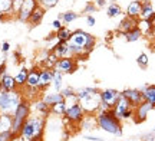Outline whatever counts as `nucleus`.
Instances as JSON below:
<instances>
[{
  "label": "nucleus",
  "instance_id": "41",
  "mask_svg": "<svg viewBox=\"0 0 155 141\" xmlns=\"http://www.w3.org/2000/svg\"><path fill=\"white\" fill-rule=\"evenodd\" d=\"M96 9H98V7H96V5H95V3L88 2V3H86V6H85V9H83V13H86V16H88V15H94L95 12H96Z\"/></svg>",
  "mask_w": 155,
  "mask_h": 141
},
{
  "label": "nucleus",
  "instance_id": "53",
  "mask_svg": "<svg viewBox=\"0 0 155 141\" xmlns=\"http://www.w3.org/2000/svg\"><path fill=\"white\" fill-rule=\"evenodd\" d=\"M154 133H155V128H154Z\"/></svg>",
  "mask_w": 155,
  "mask_h": 141
},
{
  "label": "nucleus",
  "instance_id": "39",
  "mask_svg": "<svg viewBox=\"0 0 155 141\" xmlns=\"http://www.w3.org/2000/svg\"><path fill=\"white\" fill-rule=\"evenodd\" d=\"M15 140H17V137L12 131H3V133H0V141H15Z\"/></svg>",
  "mask_w": 155,
  "mask_h": 141
},
{
  "label": "nucleus",
  "instance_id": "48",
  "mask_svg": "<svg viewBox=\"0 0 155 141\" xmlns=\"http://www.w3.org/2000/svg\"><path fill=\"white\" fill-rule=\"evenodd\" d=\"M0 49H2V52H3V53H7V52L10 51V43H9V42H3Z\"/></svg>",
  "mask_w": 155,
  "mask_h": 141
},
{
  "label": "nucleus",
  "instance_id": "45",
  "mask_svg": "<svg viewBox=\"0 0 155 141\" xmlns=\"http://www.w3.org/2000/svg\"><path fill=\"white\" fill-rule=\"evenodd\" d=\"M62 26H65V25H63V22H62V20H59V19H55V20L52 22V28L55 29V30H59Z\"/></svg>",
  "mask_w": 155,
  "mask_h": 141
},
{
  "label": "nucleus",
  "instance_id": "18",
  "mask_svg": "<svg viewBox=\"0 0 155 141\" xmlns=\"http://www.w3.org/2000/svg\"><path fill=\"white\" fill-rule=\"evenodd\" d=\"M25 86L29 88V89H39V69L38 68L29 69L28 79H26V85Z\"/></svg>",
  "mask_w": 155,
  "mask_h": 141
},
{
  "label": "nucleus",
  "instance_id": "51",
  "mask_svg": "<svg viewBox=\"0 0 155 141\" xmlns=\"http://www.w3.org/2000/svg\"><path fill=\"white\" fill-rule=\"evenodd\" d=\"M5 73H7V72H6V63L3 62L2 65H0V78H2Z\"/></svg>",
  "mask_w": 155,
  "mask_h": 141
},
{
  "label": "nucleus",
  "instance_id": "19",
  "mask_svg": "<svg viewBox=\"0 0 155 141\" xmlns=\"http://www.w3.org/2000/svg\"><path fill=\"white\" fill-rule=\"evenodd\" d=\"M141 15H139V19H145V20H151L152 16H154V6L150 0H141Z\"/></svg>",
  "mask_w": 155,
  "mask_h": 141
},
{
  "label": "nucleus",
  "instance_id": "34",
  "mask_svg": "<svg viewBox=\"0 0 155 141\" xmlns=\"http://www.w3.org/2000/svg\"><path fill=\"white\" fill-rule=\"evenodd\" d=\"M138 29L142 32V35H152L155 32L151 20H145V19H138Z\"/></svg>",
  "mask_w": 155,
  "mask_h": 141
},
{
  "label": "nucleus",
  "instance_id": "36",
  "mask_svg": "<svg viewBox=\"0 0 155 141\" xmlns=\"http://www.w3.org/2000/svg\"><path fill=\"white\" fill-rule=\"evenodd\" d=\"M56 62H58V58L52 53V52H49V55L46 56V59H45L43 62H42V68H46V69H55V65Z\"/></svg>",
  "mask_w": 155,
  "mask_h": 141
},
{
  "label": "nucleus",
  "instance_id": "21",
  "mask_svg": "<svg viewBox=\"0 0 155 141\" xmlns=\"http://www.w3.org/2000/svg\"><path fill=\"white\" fill-rule=\"evenodd\" d=\"M141 0H132L129 2V5L127 7V16L132 17V19H139V15H141Z\"/></svg>",
  "mask_w": 155,
  "mask_h": 141
},
{
  "label": "nucleus",
  "instance_id": "24",
  "mask_svg": "<svg viewBox=\"0 0 155 141\" xmlns=\"http://www.w3.org/2000/svg\"><path fill=\"white\" fill-rule=\"evenodd\" d=\"M33 108H35V111H36L39 115H42V117H45V118H48L50 114H52L50 107L43 101V99H38V101H35Z\"/></svg>",
  "mask_w": 155,
  "mask_h": 141
},
{
  "label": "nucleus",
  "instance_id": "26",
  "mask_svg": "<svg viewBox=\"0 0 155 141\" xmlns=\"http://www.w3.org/2000/svg\"><path fill=\"white\" fill-rule=\"evenodd\" d=\"M12 124H13V117L10 114L0 112V133L12 131Z\"/></svg>",
  "mask_w": 155,
  "mask_h": 141
},
{
  "label": "nucleus",
  "instance_id": "32",
  "mask_svg": "<svg viewBox=\"0 0 155 141\" xmlns=\"http://www.w3.org/2000/svg\"><path fill=\"white\" fill-rule=\"evenodd\" d=\"M71 35H72V30L69 28H66V26H62L59 30H56V39H58V42H69V39H71Z\"/></svg>",
  "mask_w": 155,
  "mask_h": 141
},
{
  "label": "nucleus",
  "instance_id": "11",
  "mask_svg": "<svg viewBox=\"0 0 155 141\" xmlns=\"http://www.w3.org/2000/svg\"><path fill=\"white\" fill-rule=\"evenodd\" d=\"M86 114H85V111L82 109V107L79 105V102L78 104H75V105H72V107H69L66 109V114H65V118H66V121H69V123H72V124H78L79 125V123L83 119V117H85Z\"/></svg>",
  "mask_w": 155,
  "mask_h": 141
},
{
  "label": "nucleus",
  "instance_id": "2",
  "mask_svg": "<svg viewBox=\"0 0 155 141\" xmlns=\"http://www.w3.org/2000/svg\"><path fill=\"white\" fill-rule=\"evenodd\" d=\"M45 128H46V118L39 114L36 115L30 114V117L25 121L17 138L20 141H43Z\"/></svg>",
  "mask_w": 155,
  "mask_h": 141
},
{
  "label": "nucleus",
  "instance_id": "3",
  "mask_svg": "<svg viewBox=\"0 0 155 141\" xmlns=\"http://www.w3.org/2000/svg\"><path fill=\"white\" fill-rule=\"evenodd\" d=\"M76 98L85 114L95 115L101 108V91L96 86H85L76 91Z\"/></svg>",
  "mask_w": 155,
  "mask_h": 141
},
{
  "label": "nucleus",
  "instance_id": "9",
  "mask_svg": "<svg viewBox=\"0 0 155 141\" xmlns=\"http://www.w3.org/2000/svg\"><path fill=\"white\" fill-rule=\"evenodd\" d=\"M151 111H154V105L150 104V102H141L138 107L134 108V121L137 123V124H141V123H144L145 119L148 118V114Z\"/></svg>",
  "mask_w": 155,
  "mask_h": 141
},
{
  "label": "nucleus",
  "instance_id": "17",
  "mask_svg": "<svg viewBox=\"0 0 155 141\" xmlns=\"http://www.w3.org/2000/svg\"><path fill=\"white\" fill-rule=\"evenodd\" d=\"M138 26V20L137 19H132V17H129V16H125L122 17V20L119 22V25H118V32L119 33H122V36L127 33V32H129L131 29L134 28H137Z\"/></svg>",
  "mask_w": 155,
  "mask_h": 141
},
{
  "label": "nucleus",
  "instance_id": "33",
  "mask_svg": "<svg viewBox=\"0 0 155 141\" xmlns=\"http://www.w3.org/2000/svg\"><path fill=\"white\" fill-rule=\"evenodd\" d=\"M124 38H125V40L127 42H138L141 38H142V32L138 29V26L137 28H134V29H131L129 32H127V33L124 35Z\"/></svg>",
  "mask_w": 155,
  "mask_h": 141
},
{
  "label": "nucleus",
  "instance_id": "4",
  "mask_svg": "<svg viewBox=\"0 0 155 141\" xmlns=\"http://www.w3.org/2000/svg\"><path fill=\"white\" fill-rule=\"evenodd\" d=\"M98 128L104 130L105 133H109L112 136L121 137L122 136V123L114 115L112 109H105V111H98L95 114Z\"/></svg>",
  "mask_w": 155,
  "mask_h": 141
},
{
  "label": "nucleus",
  "instance_id": "37",
  "mask_svg": "<svg viewBox=\"0 0 155 141\" xmlns=\"http://www.w3.org/2000/svg\"><path fill=\"white\" fill-rule=\"evenodd\" d=\"M137 63H138V66L141 69H147L148 68V63H150V58H148V55H147V53H141V55H138V58H137Z\"/></svg>",
  "mask_w": 155,
  "mask_h": 141
},
{
  "label": "nucleus",
  "instance_id": "54",
  "mask_svg": "<svg viewBox=\"0 0 155 141\" xmlns=\"http://www.w3.org/2000/svg\"><path fill=\"white\" fill-rule=\"evenodd\" d=\"M154 109H155V107H154Z\"/></svg>",
  "mask_w": 155,
  "mask_h": 141
},
{
  "label": "nucleus",
  "instance_id": "35",
  "mask_svg": "<svg viewBox=\"0 0 155 141\" xmlns=\"http://www.w3.org/2000/svg\"><path fill=\"white\" fill-rule=\"evenodd\" d=\"M66 109H68V107H66V104H65V101H61V102H58V104H55V105L50 107L52 114H55L58 117H65Z\"/></svg>",
  "mask_w": 155,
  "mask_h": 141
},
{
  "label": "nucleus",
  "instance_id": "31",
  "mask_svg": "<svg viewBox=\"0 0 155 141\" xmlns=\"http://www.w3.org/2000/svg\"><path fill=\"white\" fill-rule=\"evenodd\" d=\"M52 86H53V91L56 92H61L62 88H63V73L53 69V81H52Z\"/></svg>",
  "mask_w": 155,
  "mask_h": 141
},
{
  "label": "nucleus",
  "instance_id": "12",
  "mask_svg": "<svg viewBox=\"0 0 155 141\" xmlns=\"http://www.w3.org/2000/svg\"><path fill=\"white\" fill-rule=\"evenodd\" d=\"M122 95L127 98L128 101L131 102V105H132L134 108L138 107L141 102H144V96H142V92L139 89H137V88H127V89H124L121 92Z\"/></svg>",
  "mask_w": 155,
  "mask_h": 141
},
{
  "label": "nucleus",
  "instance_id": "23",
  "mask_svg": "<svg viewBox=\"0 0 155 141\" xmlns=\"http://www.w3.org/2000/svg\"><path fill=\"white\" fill-rule=\"evenodd\" d=\"M42 99H43L49 107H52V105H55V104H58V102H61V101H65L63 95H62L61 92H56V91H53V92H46Z\"/></svg>",
  "mask_w": 155,
  "mask_h": 141
},
{
  "label": "nucleus",
  "instance_id": "43",
  "mask_svg": "<svg viewBox=\"0 0 155 141\" xmlns=\"http://www.w3.org/2000/svg\"><path fill=\"white\" fill-rule=\"evenodd\" d=\"M65 104H66V107H72V105H75V104H78V98H76V94L72 96H68V98H65Z\"/></svg>",
  "mask_w": 155,
  "mask_h": 141
},
{
  "label": "nucleus",
  "instance_id": "47",
  "mask_svg": "<svg viewBox=\"0 0 155 141\" xmlns=\"http://www.w3.org/2000/svg\"><path fill=\"white\" fill-rule=\"evenodd\" d=\"M86 23H88V26H95L96 19H95L94 15H88V16H86Z\"/></svg>",
  "mask_w": 155,
  "mask_h": 141
},
{
  "label": "nucleus",
  "instance_id": "50",
  "mask_svg": "<svg viewBox=\"0 0 155 141\" xmlns=\"http://www.w3.org/2000/svg\"><path fill=\"white\" fill-rule=\"evenodd\" d=\"M86 140H89V141H104V138H101V137H94V136H89V134H86Z\"/></svg>",
  "mask_w": 155,
  "mask_h": 141
},
{
  "label": "nucleus",
  "instance_id": "38",
  "mask_svg": "<svg viewBox=\"0 0 155 141\" xmlns=\"http://www.w3.org/2000/svg\"><path fill=\"white\" fill-rule=\"evenodd\" d=\"M59 2H61V0H39V6H42L45 10H46V9H52V7H55Z\"/></svg>",
  "mask_w": 155,
  "mask_h": 141
},
{
  "label": "nucleus",
  "instance_id": "16",
  "mask_svg": "<svg viewBox=\"0 0 155 141\" xmlns=\"http://www.w3.org/2000/svg\"><path fill=\"white\" fill-rule=\"evenodd\" d=\"M129 108H134L132 105H131V102L128 101L124 95H121V98H119L118 102L115 104V107L112 108V112H114V115H115L118 119H122L124 112H125L127 109H129Z\"/></svg>",
  "mask_w": 155,
  "mask_h": 141
},
{
  "label": "nucleus",
  "instance_id": "15",
  "mask_svg": "<svg viewBox=\"0 0 155 141\" xmlns=\"http://www.w3.org/2000/svg\"><path fill=\"white\" fill-rule=\"evenodd\" d=\"M13 91H17L15 76H12L9 73H5L0 78V92H13Z\"/></svg>",
  "mask_w": 155,
  "mask_h": 141
},
{
  "label": "nucleus",
  "instance_id": "6",
  "mask_svg": "<svg viewBox=\"0 0 155 141\" xmlns=\"http://www.w3.org/2000/svg\"><path fill=\"white\" fill-rule=\"evenodd\" d=\"M22 94L19 91H13V92H0V112L3 114H10L16 111L19 102L22 101Z\"/></svg>",
  "mask_w": 155,
  "mask_h": 141
},
{
  "label": "nucleus",
  "instance_id": "44",
  "mask_svg": "<svg viewBox=\"0 0 155 141\" xmlns=\"http://www.w3.org/2000/svg\"><path fill=\"white\" fill-rule=\"evenodd\" d=\"M131 118H134V108H129V109H127L124 112L121 121H127V119H131Z\"/></svg>",
  "mask_w": 155,
  "mask_h": 141
},
{
  "label": "nucleus",
  "instance_id": "40",
  "mask_svg": "<svg viewBox=\"0 0 155 141\" xmlns=\"http://www.w3.org/2000/svg\"><path fill=\"white\" fill-rule=\"evenodd\" d=\"M23 2L25 0H13L12 2V12H13V16H17V13L20 10V7H22Z\"/></svg>",
  "mask_w": 155,
  "mask_h": 141
},
{
  "label": "nucleus",
  "instance_id": "7",
  "mask_svg": "<svg viewBox=\"0 0 155 141\" xmlns=\"http://www.w3.org/2000/svg\"><path fill=\"white\" fill-rule=\"evenodd\" d=\"M121 92L112 88L101 91V108L99 111H105V109H112L115 107V104L118 102V99L121 98Z\"/></svg>",
  "mask_w": 155,
  "mask_h": 141
},
{
  "label": "nucleus",
  "instance_id": "46",
  "mask_svg": "<svg viewBox=\"0 0 155 141\" xmlns=\"http://www.w3.org/2000/svg\"><path fill=\"white\" fill-rule=\"evenodd\" d=\"M142 141H155V133H148V134H145L142 136Z\"/></svg>",
  "mask_w": 155,
  "mask_h": 141
},
{
  "label": "nucleus",
  "instance_id": "5",
  "mask_svg": "<svg viewBox=\"0 0 155 141\" xmlns=\"http://www.w3.org/2000/svg\"><path fill=\"white\" fill-rule=\"evenodd\" d=\"M32 114V107H30V102L28 99H22L17 105L16 111L13 112V124H12V133L16 137H19V133L22 130L25 121L30 117Z\"/></svg>",
  "mask_w": 155,
  "mask_h": 141
},
{
  "label": "nucleus",
  "instance_id": "28",
  "mask_svg": "<svg viewBox=\"0 0 155 141\" xmlns=\"http://www.w3.org/2000/svg\"><path fill=\"white\" fill-rule=\"evenodd\" d=\"M79 13H76V12H73V10H68V12H62V13H59L58 15V19L59 20H62L63 22V25L65 23H72V22H75L76 19H79Z\"/></svg>",
  "mask_w": 155,
  "mask_h": 141
},
{
  "label": "nucleus",
  "instance_id": "14",
  "mask_svg": "<svg viewBox=\"0 0 155 141\" xmlns=\"http://www.w3.org/2000/svg\"><path fill=\"white\" fill-rule=\"evenodd\" d=\"M52 53L55 55L58 59L61 58H71L72 56V51H71V46L69 42H56L55 46L52 48Z\"/></svg>",
  "mask_w": 155,
  "mask_h": 141
},
{
  "label": "nucleus",
  "instance_id": "42",
  "mask_svg": "<svg viewBox=\"0 0 155 141\" xmlns=\"http://www.w3.org/2000/svg\"><path fill=\"white\" fill-rule=\"evenodd\" d=\"M61 94L63 95V98H68V96H72L76 94V91L73 89L72 86H65V88H62Z\"/></svg>",
  "mask_w": 155,
  "mask_h": 141
},
{
  "label": "nucleus",
  "instance_id": "25",
  "mask_svg": "<svg viewBox=\"0 0 155 141\" xmlns=\"http://www.w3.org/2000/svg\"><path fill=\"white\" fill-rule=\"evenodd\" d=\"M12 2L13 0H0V20H5L6 17L13 16Z\"/></svg>",
  "mask_w": 155,
  "mask_h": 141
},
{
  "label": "nucleus",
  "instance_id": "1",
  "mask_svg": "<svg viewBox=\"0 0 155 141\" xmlns=\"http://www.w3.org/2000/svg\"><path fill=\"white\" fill-rule=\"evenodd\" d=\"M96 45V38L92 33H88L82 29L73 30L69 39V46L72 51V56L76 61H85L89 53L94 51Z\"/></svg>",
  "mask_w": 155,
  "mask_h": 141
},
{
  "label": "nucleus",
  "instance_id": "22",
  "mask_svg": "<svg viewBox=\"0 0 155 141\" xmlns=\"http://www.w3.org/2000/svg\"><path fill=\"white\" fill-rule=\"evenodd\" d=\"M45 9L42 7V6H38L36 9L33 10V13L30 15V17H29V23H30V26H38V25H40L42 23V20H43L45 17Z\"/></svg>",
  "mask_w": 155,
  "mask_h": 141
},
{
  "label": "nucleus",
  "instance_id": "20",
  "mask_svg": "<svg viewBox=\"0 0 155 141\" xmlns=\"http://www.w3.org/2000/svg\"><path fill=\"white\" fill-rule=\"evenodd\" d=\"M139 91L142 92L144 101L150 102L155 107V85H142Z\"/></svg>",
  "mask_w": 155,
  "mask_h": 141
},
{
  "label": "nucleus",
  "instance_id": "13",
  "mask_svg": "<svg viewBox=\"0 0 155 141\" xmlns=\"http://www.w3.org/2000/svg\"><path fill=\"white\" fill-rule=\"evenodd\" d=\"M52 81H53V69H39V89H48L49 86H52Z\"/></svg>",
  "mask_w": 155,
  "mask_h": 141
},
{
  "label": "nucleus",
  "instance_id": "8",
  "mask_svg": "<svg viewBox=\"0 0 155 141\" xmlns=\"http://www.w3.org/2000/svg\"><path fill=\"white\" fill-rule=\"evenodd\" d=\"M55 69L62 72L63 75H69V73L76 72L78 69V61L73 56L71 58H61L58 59V62L55 65Z\"/></svg>",
  "mask_w": 155,
  "mask_h": 141
},
{
  "label": "nucleus",
  "instance_id": "49",
  "mask_svg": "<svg viewBox=\"0 0 155 141\" xmlns=\"http://www.w3.org/2000/svg\"><path fill=\"white\" fill-rule=\"evenodd\" d=\"M95 5H96V7H105L106 5H108V3H106V0H96V2H95Z\"/></svg>",
  "mask_w": 155,
  "mask_h": 141
},
{
  "label": "nucleus",
  "instance_id": "30",
  "mask_svg": "<svg viewBox=\"0 0 155 141\" xmlns=\"http://www.w3.org/2000/svg\"><path fill=\"white\" fill-rule=\"evenodd\" d=\"M28 73H29L28 68H20L19 71H17V73L15 75V81H16L17 88H25L26 79H28Z\"/></svg>",
  "mask_w": 155,
  "mask_h": 141
},
{
  "label": "nucleus",
  "instance_id": "27",
  "mask_svg": "<svg viewBox=\"0 0 155 141\" xmlns=\"http://www.w3.org/2000/svg\"><path fill=\"white\" fill-rule=\"evenodd\" d=\"M106 15L111 19H116V17H121L124 15V10H122V7L118 3L112 2L111 5H108V7H106Z\"/></svg>",
  "mask_w": 155,
  "mask_h": 141
},
{
  "label": "nucleus",
  "instance_id": "52",
  "mask_svg": "<svg viewBox=\"0 0 155 141\" xmlns=\"http://www.w3.org/2000/svg\"><path fill=\"white\" fill-rule=\"evenodd\" d=\"M151 25H152V28L155 30V13H154V16H152V19H151Z\"/></svg>",
  "mask_w": 155,
  "mask_h": 141
},
{
  "label": "nucleus",
  "instance_id": "10",
  "mask_svg": "<svg viewBox=\"0 0 155 141\" xmlns=\"http://www.w3.org/2000/svg\"><path fill=\"white\" fill-rule=\"evenodd\" d=\"M38 6H39V0H25L16 17L20 22H29V17H30V15L33 13V10Z\"/></svg>",
  "mask_w": 155,
  "mask_h": 141
},
{
  "label": "nucleus",
  "instance_id": "29",
  "mask_svg": "<svg viewBox=\"0 0 155 141\" xmlns=\"http://www.w3.org/2000/svg\"><path fill=\"white\" fill-rule=\"evenodd\" d=\"M79 125L85 128V130H96L98 128V124H96V118H95V115H85L83 119L79 123Z\"/></svg>",
  "mask_w": 155,
  "mask_h": 141
}]
</instances>
